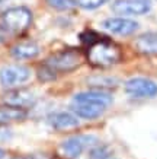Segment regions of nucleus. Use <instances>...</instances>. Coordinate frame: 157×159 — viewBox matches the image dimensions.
Here are the masks:
<instances>
[{
    "label": "nucleus",
    "mask_w": 157,
    "mask_h": 159,
    "mask_svg": "<svg viewBox=\"0 0 157 159\" xmlns=\"http://www.w3.org/2000/svg\"><path fill=\"white\" fill-rule=\"evenodd\" d=\"M3 156H5V152H3V150H2V149H0V159H2V158H3Z\"/></svg>",
    "instance_id": "aec40b11"
},
{
    "label": "nucleus",
    "mask_w": 157,
    "mask_h": 159,
    "mask_svg": "<svg viewBox=\"0 0 157 159\" xmlns=\"http://www.w3.org/2000/svg\"><path fill=\"white\" fill-rule=\"evenodd\" d=\"M96 137L90 134H79L68 137L67 140H64L61 143V152L63 155L68 159H76L79 158L87 148H90L96 143Z\"/></svg>",
    "instance_id": "20e7f679"
},
{
    "label": "nucleus",
    "mask_w": 157,
    "mask_h": 159,
    "mask_svg": "<svg viewBox=\"0 0 157 159\" xmlns=\"http://www.w3.org/2000/svg\"><path fill=\"white\" fill-rule=\"evenodd\" d=\"M26 117V111L15 107H2L0 108V124L5 123H12V121H20Z\"/></svg>",
    "instance_id": "2eb2a0df"
},
{
    "label": "nucleus",
    "mask_w": 157,
    "mask_h": 159,
    "mask_svg": "<svg viewBox=\"0 0 157 159\" xmlns=\"http://www.w3.org/2000/svg\"><path fill=\"white\" fill-rule=\"evenodd\" d=\"M77 5L83 7L86 10H93V9H98L100 6L106 5L109 0H76Z\"/></svg>",
    "instance_id": "a211bd4d"
},
{
    "label": "nucleus",
    "mask_w": 157,
    "mask_h": 159,
    "mask_svg": "<svg viewBox=\"0 0 157 159\" xmlns=\"http://www.w3.org/2000/svg\"><path fill=\"white\" fill-rule=\"evenodd\" d=\"M31 79V70L26 66L10 64L0 69V83L5 88H16Z\"/></svg>",
    "instance_id": "39448f33"
},
{
    "label": "nucleus",
    "mask_w": 157,
    "mask_h": 159,
    "mask_svg": "<svg viewBox=\"0 0 157 159\" xmlns=\"http://www.w3.org/2000/svg\"><path fill=\"white\" fill-rule=\"evenodd\" d=\"M37 101V97L29 89H12L3 95V102L9 107L25 110L28 107H32Z\"/></svg>",
    "instance_id": "1a4fd4ad"
},
{
    "label": "nucleus",
    "mask_w": 157,
    "mask_h": 159,
    "mask_svg": "<svg viewBox=\"0 0 157 159\" xmlns=\"http://www.w3.org/2000/svg\"><path fill=\"white\" fill-rule=\"evenodd\" d=\"M106 107L98 105V104H90V102H72V111L73 114L80 118H86V120H95L98 117H100L105 112Z\"/></svg>",
    "instance_id": "f8f14e48"
},
{
    "label": "nucleus",
    "mask_w": 157,
    "mask_h": 159,
    "mask_svg": "<svg viewBox=\"0 0 157 159\" xmlns=\"http://www.w3.org/2000/svg\"><path fill=\"white\" fill-rule=\"evenodd\" d=\"M73 101L76 102H90V104H98L102 107H108L112 104L114 98L111 93L106 91H99V89H93V91H86V92H79L74 95Z\"/></svg>",
    "instance_id": "9d476101"
},
{
    "label": "nucleus",
    "mask_w": 157,
    "mask_h": 159,
    "mask_svg": "<svg viewBox=\"0 0 157 159\" xmlns=\"http://www.w3.org/2000/svg\"><path fill=\"white\" fill-rule=\"evenodd\" d=\"M48 124L55 130H70L79 125V118L73 112L58 111V112H52L48 117Z\"/></svg>",
    "instance_id": "9b49d317"
},
{
    "label": "nucleus",
    "mask_w": 157,
    "mask_h": 159,
    "mask_svg": "<svg viewBox=\"0 0 157 159\" xmlns=\"http://www.w3.org/2000/svg\"><path fill=\"white\" fill-rule=\"evenodd\" d=\"M87 58L96 67H109L121 60V50L111 39L99 38L87 47Z\"/></svg>",
    "instance_id": "f257e3e1"
},
{
    "label": "nucleus",
    "mask_w": 157,
    "mask_h": 159,
    "mask_svg": "<svg viewBox=\"0 0 157 159\" xmlns=\"http://www.w3.org/2000/svg\"><path fill=\"white\" fill-rule=\"evenodd\" d=\"M109 155H111V152L106 146H95L90 150L89 158L90 159H109Z\"/></svg>",
    "instance_id": "6ab92c4d"
},
{
    "label": "nucleus",
    "mask_w": 157,
    "mask_h": 159,
    "mask_svg": "<svg viewBox=\"0 0 157 159\" xmlns=\"http://www.w3.org/2000/svg\"><path fill=\"white\" fill-rule=\"evenodd\" d=\"M10 54L16 60L35 58L39 54V45L37 43H33V41H22V43H18L16 45L12 47Z\"/></svg>",
    "instance_id": "4468645a"
},
{
    "label": "nucleus",
    "mask_w": 157,
    "mask_h": 159,
    "mask_svg": "<svg viewBox=\"0 0 157 159\" xmlns=\"http://www.w3.org/2000/svg\"><path fill=\"white\" fill-rule=\"evenodd\" d=\"M50 7L55 10H70L77 6L76 0H45Z\"/></svg>",
    "instance_id": "f3484780"
},
{
    "label": "nucleus",
    "mask_w": 157,
    "mask_h": 159,
    "mask_svg": "<svg viewBox=\"0 0 157 159\" xmlns=\"http://www.w3.org/2000/svg\"><path fill=\"white\" fill-rule=\"evenodd\" d=\"M112 10L121 16H141L151 10L150 0H115L111 5Z\"/></svg>",
    "instance_id": "0eeeda50"
},
{
    "label": "nucleus",
    "mask_w": 157,
    "mask_h": 159,
    "mask_svg": "<svg viewBox=\"0 0 157 159\" xmlns=\"http://www.w3.org/2000/svg\"><path fill=\"white\" fill-rule=\"evenodd\" d=\"M32 22V13L25 6L9 7L2 13V24L7 32L19 34L28 28Z\"/></svg>",
    "instance_id": "f03ea898"
},
{
    "label": "nucleus",
    "mask_w": 157,
    "mask_h": 159,
    "mask_svg": "<svg viewBox=\"0 0 157 159\" xmlns=\"http://www.w3.org/2000/svg\"><path fill=\"white\" fill-rule=\"evenodd\" d=\"M81 63V56L76 50H66L60 53L52 54L44 63L47 67H50L54 73L57 72H72L76 67H79Z\"/></svg>",
    "instance_id": "7ed1b4c3"
},
{
    "label": "nucleus",
    "mask_w": 157,
    "mask_h": 159,
    "mask_svg": "<svg viewBox=\"0 0 157 159\" xmlns=\"http://www.w3.org/2000/svg\"><path fill=\"white\" fill-rule=\"evenodd\" d=\"M135 48L138 53L147 56H157V32H144L135 39Z\"/></svg>",
    "instance_id": "ddd939ff"
},
{
    "label": "nucleus",
    "mask_w": 157,
    "mask_h": 159,
    "mask_svg": "<svg viewBox=\"0 0 157 159\" xmlns=\"http://www.w3.org/2000/svg\"><path fill=\"white\" fill-rule=\"evenodd\" d=\"M87 83L90 86L99 89V91H103L106 88H115L118 85V79L111 76H93L87 79Z\"/></svg>",
    "instance_id": "dca6fc26"
},
{
    "label": "nucleus",
    "mask_w": 157,
    "mask_h": 159,
    "mask_svg": "<svg viewBox=\"0 0 157 159\" xmlns=\"http://www.w3.org/2000/svg\"><path fill=\"white\" fill-rule=\"evenodd\" d=\"M3 2H5V0H0V3H3Z\"/></svg>",
    "instance_id": "412c9836"
},
{
    "label": "nucleus",
    "mask_w": 157,
    "mask_h": 159,
    "mask_svg": "<svg viewBox=\"0 0 157 159\" xmlns=\"http://www.w3.org/2000/svg\"><path fill=\"white\" fill-rule=\"evenodd\" d=\"M102 28L114 35L127 37V35L134 34L140 28V24H138L137 20L129 19V18L116 16V18H108V19H105L102 22Z\"/></svg>",
    "instance_id": "6e6552de"
},
{
    "label": "nucleus",
    "mask_w": 157,
    "mask_h": 159,
    "mask_svg": "<svg viewBox=\"0 0 157 159\" xmlns=\"http://www.w3.org/2000/svg\"><path fill=\"white\" fill-rule=\"evenodd\" d=\"M125 92L133 98H154L157 83L147 77H133L125 82Z\"/></svg>",
    "instance_id": "423d86ee"
}]
</instances>
